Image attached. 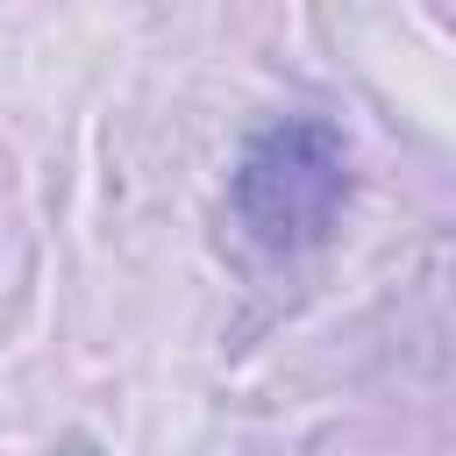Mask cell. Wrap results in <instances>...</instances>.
<instances>
[{
  "label": "cell",
  "mask_w": 456,
  "mask_h": 456,
  "mask_svg": "<svg viewBox=\"0 0 456 456\" xmlns=\"http://www.w3.org/2000/svg\"><path fill=\"white\" fill-rule=\"evenodd\" d=\"M228 200H235V221L264 249H278V256L285 249H314L335 228L342 200H349V150L314 114L271 121L242 150V164L228 178Z\"/></svg>",
  "instance_id": "obj_1"
}]
</instances>
